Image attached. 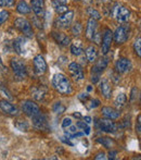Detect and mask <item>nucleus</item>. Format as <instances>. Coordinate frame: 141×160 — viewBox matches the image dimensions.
<instances>
[{
  "label": "nucleus",
  "instance_id": "nucleus-1",
  "mask_svg": "<svg viewBox=\"0 0 141 160\" xmlns=\"http://www.w3.org/2000/svg\"><path fill=\"white\" fill-rule=\"evenodd\" d=\"M52 86L61 95H70L73 92L71 81L64 74L58 73L52 78Z\"/></svg>",
  "mask_w": 141,
  "mask_h": 160
},
{
  "label": "nucleus",
  "instance_id": "nucleus-2",
  "mask_svg": "<svg viewBox=\"0 0 141 160\" xmlns=\"http://www.w3.org/2000/svg\"><path fill=\"white\" fill-rule=\"evenodd\" d=\"M111 14L112 17L114 18L115 20L120 22H126L129 20L130 18V11L127 7L125 6H122L120 3H116L113 6L112 8V11H111Z\"/></svg>",
  "mask_w": 141,
  "mask_h": 160
},
{
  "label": "nucleus",
  "instance_id": "nucleus-3",
  "mask_svg": "<svg viewBox=\"0 0 141 160\" xmlns=\"http://www.w3.org/2000/svg\"><path fill=\"white\" fill-rule=\"evenodd\" d=\"M10 65H11L12 71L14 72V74L16 75V78L23 80V78H25L26 76H27V70H26L25 63H24L22 60L13 58L10 62Z\"/></svg>",
  "mask_w": 141,
  "mask_h": 160
},
{
  "label": "nucleus",
  "instance_id": "nucleus-4",
  "mask_svg": "<svg viewBox=\"0 0 141 160\" xmlns=\"http://www.w3.org/2000/svg\"><path fill=\"white\" fill-rule=\"evenodd\" d=\"M14 25L16 28H19L22 33L24 34V36L28 38H32L34 36V32H33V28L31 23L24 18H17L14 21Z\"/></svg>",
  "mask_w": 141,
  "mask_h": 160
},
{
  "label": "nucleus",
  "instance_id": "nucleus-5",
  "mask_svg": "<svg viewBox=\"0 0 141 160\" xmlns=\"http://www.w3.org/2000/svg\"><path fill=\"white\" fill-rule=\"evenodd\" d=\"M74 19V12L73 11H66L62 13L54 22V25L59 28H68L71 26L72 22Z\"/></svg>",
  "mask_w": 141,
  "mask_h": 160
},
{
  "label": "nucleus",
  "instance_id": "nucleus-6",
  "mask_svg": "<svg viewBox=\"0 0 141 160\" xmlns=\"http://www.w3.org/2000/svg\"><path fill=\"white\" fill-rule=\"evenodd\" d=\"M113 38L116 44L122 45L126 42V40L129 38V26L128 25H120L115 30L113 33Z\"/></svg>",
  "mask_w": 141,
  "mask_h": 160
},
{
  "label": "nucleus",
  "instance_id": "nucleus-7",
  "mask_svg": "<svg viewBox=\"0 0 141 160\" xmlns=\"http://www.w3.org/2000/svg\"><path fill=\"white\" fill-rule=\"evenodd\" d=\"M22 110H23V112L26 114V116L31 117V118H33V117L37 116L38 113H40L39 106L32 100L24 101L23 105H22Z\"/></svg>",
  "mask_w": 141,
  "mask_h": 160
},
{
  "label": "nucleus",
  "instance_id": "nucleus-8",
  "mask_svg": "<svg viewBox=\"0 0 141 160\" xmlns=\"http://www.w3.org/2000/svg\"><path fill=\"white\" fill-rule=\"evenodd\" d=\"M68 71H70L72 78L76 81V82H79V81H82L85 78L84 74V70H82V65L77 62H72L68 65Z\"/></svg>",
  "mask_w": 141,
  "mask_h": 160
},
{
  "label": "nucleus",
  "instance_id": "nucleus-9",
  "mask_svg": "<svg viewBox=\"0 0 141 160\" xmlns=\"http://www.w3.org/2000/svg\"><path fill=\"white\" fill-rule=\"evenodd\" d=\"M98 127L102 132L106 133H115L117 130V125L111 119H101L98 122Z\"/></svg>",
  "mask_w": 141,
  "mask_h": 160
},
{
  "label": "nucleus",
  "instance_id": "nucleus-10",
  "mask_svg": "<svg viewBox=\"0 0 141 160\" xmlns=\"http://www.w3.org/2000/svg\"><path fill=\"white\" fill-rule=\"evenodd\" d=\"M33 125L39 131H47L48 130V121L47 118L45 117V114H42L41 112L38 113L37 116L33 117Z\"/></svg>",
  "mask_w": 141,
  "mask_h": 160
},
{
  "label": "nucleus",
  "instance_id": "nucleus-11",
  "mask_svg": "<svg viewBox=\"0 0 141 160\" xmlns=\"http://www.w3.org/2000/svg\"><path fill=\"white\" fill-rule=\"evenodd\" d=\"M34 68H35L36 73L39 74V75L45 74L47 72V69H48L47 62L41 55H38L34 58Z\"/></svg>",
  "mask_w": 141,
  "mask_h": 160
},
{
  "label": "nucleus",
  "instance_id": "nucleus-12",
  "mask_svg": "<svg viewBox=\"0 0 141 160\" xmlns=\"http://www.w3.org/2000/svg\"><path fill=\"white\" fill-rule=\"evenodd\" d=\"M112 40H113V33H112L111 30L106 28L104 31L103 34V38H102V53L103 55H106L109 52L110 48H111V44H112Z\"/></svg>",
  "mask_w": 141,
  "mask_h": 160
},
{
  "label": "nucleus",
  "instance_id": "nucleus-13",
  "mask_svg": "<svg viewBox=\"0 0 141 160\" xmlns=\"http://www.w3.org/2000/svg\"><path fill=\"white\" fill-rule=\"evenodd\" d=\"M131 62L127 58H120L116 61L115 63V70L118 73H126V72L130 71L131 70Z\"/></svg>",
  "mask_w": 141,
  "mask_h": 160
},
{
  "label": "nucleus",
  "instance_id": "nucleus-14",
  "mask_svg": "<svg viewBox=\"0 0 141 160\" xmlns=\"http://www.w3.org/2000/svg\"><path fill=\"white\" fill-rule=\"evenodd\" d=\"M107 64H109V59L107 58H100L99 60H96L93 67L91 68V73L100 75L106 69Z\"/></svg>",
  "mask_w": 141,
  "mask_h": 160
},
{
  "label": "nucleus",
  "instance_id": "nucleus-15",
  "mask_svg": "<svg viewBox=\"0 0 141 160\" xmlns=\"http://www.w3.org/2000/svg\"><path fill=\"white\" fill-rule=\"evenodd\" d=\"M0 109L3 113L8 114V116H17L19 113V110L8 100H0Z\"/></svg>",
  "mask_w": 141,
  "mask_h": 160
},
{
  "label": "nucleus",
  "instance_id": "nucleus-16",
  "mask_svg": "<svg viewBox=\"0 0 141 160\" xmlns=\"http://www.w3.org/2000/svg\"><path fill=\"white\" fill-rule=\"evenodd\" d=\"M97 28H98V23L95 19L90 18L88 21V24H87V28H86V37L88 39L92 40L95 34L97 33Z\"/></svg>",
  "mask_w": 141,
  "mask_h": 160
},
{
  "label": "nucleus",
  "instance_id": "nucleus-17",
  "mask_svg": "<svg viewBox=\"0 0 141 160\" xmlns=\"http://www.w3.org/2000/svg\"><path fill=\"white\" fill-rule=\"evenodd\" d=\"M101 112L106 119H111V120H116V119H118L120 117V110H116L111 107H103Z\"/></svg>",
  "mask_w": 141,
  "mask_h": 160
},
{
  "label": "nucleus",
  "instance_id": "nucleus-18",
  "mask_svg": "<svg viewBox=\"0 0 141 160\" xmlns=\"http://www.w3.org/2000/svg\"><path fill=\"white\" fill-rule=\"evenodd\" d=\"M52 37L54 38V40L58 44L62 45V46H68L71 45V38L68 35L60 32H53L52 33Z\"/></svg>",
  "mask_w": 141,
  "mask_h": 160
},
{
  "label": "nucleus",
  "instance_id": "nucleus-19",
  "mask_svg": "<svg viewBox=\"0 0 141 160\" xmlns=\"http://www.w3.org/2000/svg\"><path fill=\"white\" fill-rule=\"evenodd\" d=\"M100 89H101V93L103 95L104 98L109 99L112 96V86L110 84V82L106 78H103L100 83Z\"/></svg>",
  "mask_w": 141,
  "mask_h": 160
},
{
  "label": "nucleus",
  "instance_id": "nucleus-20",
  "mask_svg": "<svg viewBox=\"0 0 141 160\" xmlns=\"http://www.w3.org/2000/svg\"><path fill=\"white\" fill-rule=\"evenodd\" d=\"M31 4H32L31 9H33V11L35 12L36 15L40 17V15L44 14V7H45L44 0H32Z\"/></svg>",
  "mask_w": 141,
  "mask_h": 160
},
{
  "label": "nucleus",
  "instance_id": "nucleus-21",
  "mask_svg": "<svg viewBox=\"0 0 141 160\" xmlns=\"http://www.w3.org/2000/svg\"><path fill=\"white\" fill-rule=\"evenodd\" d=\"M13 47L16 53L19 55H24L25 53V40L23 37H17L16 39L13 42Z\"/></svg>",
  "mask_w": 141,
  "mask_h": 160
},
{
  "label": "nucleus",
  "instance_id": "nucleus-22",
  "mask_svg": "<svg viewBox=\"0 0 141 160\" xmlns=\"http://www.w3.org/2000/svg\"><path fill=\"white\" fill-rule=\"evenodd\" d=\"M85 53H86V59L88 60L89 62H95L96 60H97L98 51H97V49H96V47L89 46L88 48L86 49Z\"/></svg>",
  "mask_w": 141,
  "mask_h": 160
},
{
  "label": "nucleus",
  "instance_id": "nucleus-23",
  "mask_svg": "<svg viewBox=\"0 0 141 160\" xmlns=\"http://www.w3.org/2000/svg\"><path fill=\"white\" fill-rule=\"evenodd\" d=\"M16 11L19 13H21V14H28L32 11V9L28 6L27 2L24 1V0H21L16 6Z\"/></svg>",
  "mask_w": 141,
  "mask_h": 160
},
{
  "label": "nucleus",
  "instance_id": "nucleus-24",
  "mask_svg": "<svg viewBox=\"0 0 141 160\" xmlns=\"http://www.w3.org/2000/svg\"><path fill=\"white\" fill-rule=\"evenodd\" d=\"M126 102H127V97L125 94H120V95L115 98V100H114V105H115V107L117 108L118 110L124 108L125 106H126Z\"/></svg>",
  "mask_w": 141,
  "mask_h": 160
},
{
  "label": "nucleus",
  "instance_id": "nucleus-25",
  "mask_svg": "<svg viewBox=\"0 0 141 160\" xmlns=\"http://www.w3.org/2000/svg\"><path fill=\"white\" fill-rule=\"evenodd\" d=\"M71 52L73 53L74 56L78 57L80 56L82 52H84V49H82V45L80 42H76L75 44L71 45Z\"/></svg>",
  "mask_w": 141,
  "mask_h": 160
},
{
  "label": "nucleus",
  "instance_id": "nucleus-26",
  "mask_svg": "<svg viewBox=\"0 0 141 160\" xmlns=\"http://www.w3.org/2000/svg\"><path fill=\"white\" fill-rule=\"evenodd\" d=\"M97 142H98V143H100V144H102L104 147L109 148V149H111V148L115 145V143H114L113 139L109 138V137H100V138L97 139Z\"/></svg>",
  "mask_w": 141,
  "mask_h": 160
},
{
  "label": "nucleus",
  "instance_id": "nucleus-27",
  "mask_svg": "<svg viewBox=\"0 0 141 160\" xmlns=\"http://www.w3.org/2000/svg\"><path fill=\"white\" fill-rule=\"evenodd\" d=\"M76 127L78 128H80V130H82L84 134L88 135L89 133H90V127H89L88 123H86L85 121H78V122L76 123Z\"/></svg>",
  "mask_w": 141,
  "mask_h": 160
},
{
  "label": "nucleus",
  "instance_id": "nucleus-28",
  "mask_svg": "<svg viewBox=\"0 0 141 160\" xmlns=\"http://www.w3.org/2000/svg\"><path fill=\"white\" fill-rule=\"evenodd\" d=\"M14 124H15V127L19 128V130H21V131H27L28 128H30L28 122H27V121H25V120H17Z\"/></svg>",
  "mask_w": 141,
  "mask_h": 160
},
{
  "label": "nucleus",
  "instance_id": "nucleus-29",
  "mask_svg": "<svg viewBox=\"0 0 141 160\" xmlns=\"http://www.w3.org/2000/svg\"><path fill=\"white\" fill-rule=\"evenodd\" d=\"M82 32V25L80 22H76L75 24L73 25V28H72V33L74 34L75 36H79L80 34Z\"/></svg>",
  "mask_w": 141,
  "mask_h": 160
},
{
  "label": "nucleus",
  "instance_id": "nucleus-30",
  "mask_svg": "<svg viewBox=\"0 0 141 160\" xmlns=\"http://www.w3.org/2000/svg\"><path fill=\"white\" fill-rule=\"evenodd\" d=\"M87 12H88L89 17H91L92 19H95L96 21H98V20L101 19V14H100L99 11H97L96 9L93 8H89L88 10H87Z\"/></svg>",
  "mask_w": 141,
  "mask_h": 160
},
{
  "label": "nucleus",
  "instance_id": "nucleus-31",
  "mask_svg": "<svg viewBox=\"0 0 141 160\" xmlns=\"http://www.w3.org/2000/svg\"><path fill=\"white\" fill-rule=\"evenodd\" d=\"M134 50L138 57H141V38L138 37L134 42Z\"/></svg>",
  "mask_w": 141,
  "mask_h": 160
},
{
  "label": "nucleus",
  "instance_id": "nucleus-32",
  "mask_svg": "<svg viewBox=\"0 0 141 160\" xmlns=\"http://www.w3.org/2000/svg\"><path fill=\"white\" fill-rule=\"evenodd\" d=\"M65 111V106H63L61 102H55L53 105V112H55L57 114H61Z\"/></svg>",
  "mask_w": 141,
  "mask_h": 160
},
{
  "label": "nucleus",
  "instance_id": "nucleus-33",
  "mask_svg": "<svg viewBox=\"0 0 141 160\" xmlns=\"http://www.w3.org/2000/svg\"><path fill=\"white\" fill-rule=\"evenodd\" d=\"M53 4H54L55 11H57L59 14H62V13L68 11V6H66V4H58V3H53Z\"/></svg>",
  "mask_w": 141,
  "mask_h": 160
},
{
  "label": "nucleus",
  "instance_id": "nucleus-34",
  "mask_svg": "<svg viewBox=\"0 0 141 160\" xmlns=\"http://www.w3.org/2000/svg\"><path fill=\"white\" fill-rule=\"evenodd\" d=\"M9 15H10V13L8 12V11L6 10H0V25H1L2 23H4V22L8 20Z\"/></svg>",
  "mask_w": 141,
  "mask_h": 160
},
{
  "label": "nucleus",
  "instance_id": "nucleus-35",
  "mask_svg": "<svg viewBox=\"0 0 141 160\" xmlns=\"http://www.w3.org/2000/svg\"><path fill=\"white\" fill-rule=\"evenodd\" d=\"M44 92L41 91L40 88H35L34 91H33V95H34V97L37 100H41L42 98H44Z\"/></svg>",
  "mask_w": 141,
  "mask_h": 160
},
{
  "label": "nucleus",
  "instance_id": "nucleus-36",
  "mask_svg": "<svg viewBox=\"0 0 141 160\" xmlns=\"http://www.w3.org/2000/svg\"><path fill=\"white\" fill-rule=\"evenodd\" d=\"M14 0H0V7H12Z\"/></svg>",
  "mask_w": 141,
  "mask_h": 160
},
{
  "label": "nucleus",
  "instance_id": "nucleus-37",
  "mask_svg": "<svg viewBox=\"0 0 141 160\" xmlns=\"http://www.w3.org/2000/svg\"><path fill=\"white\" fill-rule=\"evenodd\" d=\"M90 105H88L87 103V107H88V109H92V108H96L98 107V106L100 105V101L98 100V99H92V100H90Z\"/></svg>",
  "mask_w": 141,
  "mask_h": 160
},
{
  "label": "nucleus",
  "instance_id": "nucleus-38",
  "mask_svg": "<svg viewBox=\"0 0 141 160\" xmlns=\"http://www.w3.org/2000/svg\"><path fill=\"white\" fill-rule=\"evenodd\" d=\"M71 124H72V119L71 118H65L63 120V122H62V128H66L68 127H70Z\"/></svg>",
  "mask_w": 141,
  "mask_h": 160
},
{
  "label": "nucleus",
  "instance_id": "nucleus-39",
  "mask_svg": "<svg viewBox=\"0 0 141 160\" xmlns=\"http://www.w3.org/2000/svg\"><path fill=\"white\" fill-rule=\"evenodd\" d=\"M136 131H137V133L140 135V133H141V116H140V114L138 116L137 125H136Z\"/></svg>",
  "mask_w": 141,
  "mask_h": 160
},
{
  "label": "nucleus",
  "instance_id": "nucleus-40",
  "mask_svg": "<svg viewBox=\"0 0 141 160\" xmlns=\"http://www.w3.org/2000/svg\"><path fill=\"white\" fill-rule=\"evenodd\" d=\"M95 159H96V160H100V159L104 160V159H106V154H104L103 152H98V154L96 155Z\"/></svg>",
  "mask_w": 141,
  "mask_h": 160
},
{
  "label": "nucleus",
  "instance_id": "nucleus-41",
  "mask_svg": "<svg viewBox=\"0 0 141 160\" xmlns=\"http://www.w3.org/2000/svg\"><path fill=\"white\" fill-rule=\"evenodd\" d=\"M116 155H117V152H115V150H111V152H109V158L110 159H116Z\"/></svg>",
  "mask_w": 141,
  "mask_h": 160
},
{
  "label": "nucleus",
  "instance_id": "nucleus-42",
  "mask_svg": "<svg viewBox=\"0 0 141 160\" xmlns=\"http://www.w3.org/2000/svg\"><path fill=\"white\" fill-rule=\"evenodd\" d=\"M98 81H99V75H98V74H92V75H91V82L97 83Z\"/></svg>",
  "mask_w": 141,
  "mask_h": 160
},
{
  "label": "nucleus",
  "instance_id": "nucleus-43",
  "mask_svg": "<svg viewBox=\"0 0 141 160\" xmlns=\"http://www.w3.org/2000/svg\"><path fill=\"white\" fill-rule=\"evenodd\" d=\"M138 92V89L136 88V87H134L133 91H131V100H135L136 98V93Z\"/></svg>",
  "mask_w": 141,
  "mask_h": 160
},
{
  "label": "nucleus",
  "instance_id": "nucleus-44",
  "mask_svg": "<svg viewBox=\"0 0 141 160\" xmlns=\"http://www.w3.org/2000/svg\"><path fill=\"white\" fill-rule=\"evenodd\" d=\"M53 3H58V4H66L68 3V0H55Z\"/></svg>",
  "mask_w": 141,
  "mask_h": 160
},
{
  "label": "nucleus",
  "instance_id": "nucleus-45",
  "mask_svg": "<svg viewBox=\"0 0 141 160\" xmlns=\"http://www.w3.org/2000/svg\"><path fill=\"white\" fill-rule=\"evenodd\" d=\"M84 121H85L86 123H88V124H90V123H91V118H90V117H85V118H84Z\"/></svg>",
  "mask_w": 141,
  "mask_h": 160
},
{
  "label": "nucleus",
  "instance_id": "nucleus-46",
  "mask_svg": "<svg viewBox=\"0 0 141 160\" xmlns=\"http://www.w3.org/2000/svg\"><path fill=\"white\" fill-rule=\"evenodd\" d=\"M112 0H99L100 3H107V2H111Z\"/></svg>",
  "mask_w": 141,
  "mask_h": 160
},
{
  "label": "nucleus",
  "instance_id": "nucleus-47",
  "mask_svg": "<svg viewBox=\"0 0 141 160\" xmlns=\"http://www.w3.org/2000/svg\"><path fill=\"white\" fill-rule=\"evenodd\" d=\"M82 1H84V3H91L92 0H82Z\"/></svg>",
  "mask_w": 141,
  "mask_h": 160
},
{
  "label": "nucleus",
  "instance_id": "nucleus-48",
  "mask_svg": "<svg viewBox=\"0 0 141 160\" xmlns=\"http://www.w3.org/2000/svg\"><path fill=\"white\" fill-rule=\"evenodd\" d=\"M74 117H77V118H80V114H79V113H74Z\"/></svg>",
  "mask_w": 141,
  "mask_h": 160
},
{
  "label": "nucleus",
  "instance_id": "nucleus-49",
  "mask_svg": "<svg viewBox=\"0 0 141 160\" xmlns=\"http://www.w3.org/2000/svg\"><path fill=\"white\" fill-rule=\"evenodd\" d=\"M2 64V60H1V57H0V65Z\"/></svg>",
  "mask_w": 141,
  "mask_h": 160
},
{
  "label": "nucleus",
  "instance_id": "nucleus-50",
  "mask_svg": "<svg viewBox=\"0 0 141 160\" xmlns=\"http://www.w3.org/2000/svg\"><path fill=\"white\" fill-rule=\"evenodd\" d=\"M75 1H77V0H75Z\"/></svg>",
  "mask_w": 141,
  "mask_h": 160
}]
</instances>
